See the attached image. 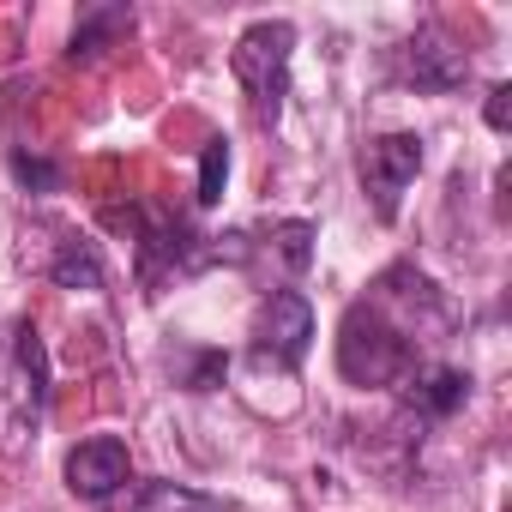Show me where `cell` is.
<instances>
[{
	"label": "cell",
	"mask_w": 512,
	"mask_h": 512,
	"mask_svg": "<svg viewBox=\"0 0 512 512\" xmlns=\"http://www.w3.org/2000/svg\"><path fill=\"white\" fill-rule=\"evenodd\" d=\"M127 223H133V235H139V278H145V284H157L163 272H181V266H199V260H205V253H199V235H193L181 217L157 211V205H133Z\"/></svg>",
	"instance_id": "obj_5"
},
{
	"label": "cell",
	"mask_w": 512,
	"mask_h": 512,
	"mask_svg": "<svg viewBox=\"0 0 512 512\" xmlns=\"http://www.w3.org/2000/svg\"><path fill=\"white\" fill-rule=\"evenodd\" d=\"M404 79H410L416 91H458V85L470 79V55L452 49V43L428 25V31H416V37L404 43Z\"/></svg>",
	"instance_id": "obj_7"
},
{
	"label": "cell",
	"mask_w": 512,
	"mask_h": 512,
	"mask_svg": "<svg viewBox=\"0 0 512 512\" xmlns=\"http://www.w3.org/2000/svg\"><path fill=\"white\" fill-rule=\"evenodd\" d=\"M127 482H133V452H127V440L97 434V440H79V446L67 452V488H73V494L109 506Z\"/></svg>",
	"instance_id": "obj_6"
},
{
	"label": "cell",
	"mask_w": 512,
	"mask_h": 512,
	"mask_svg": "<svg viewBox=\"0 0 512 512\" xmlns=\"http://www.w3.org/2000/svg\"><path fill=\"white\" fill-rule=\"evenodd\" d=\"M290 55H296V25H284V19L247 25L241 43H235V55H229V67H235V79H241V91H247L253 121H260V127H272V121L284 115V97H290Z\"/></svg>",
	"instance_id": "obj_2"
},
{
	"label": "cell",
	"mask_w": 512,
	"mask_h": 512,
	"mask_svg": "<svg viewBox=\"0 0 512 512\" xmlns=\"http://www.w3.org/2000/svg\"><path fill=\"white\" fill-rule=\"evenodd\" d=\"M314 344V308L302 290H272L260 308V326H253V356L272 368H302Z\"/></svg>",
	"instance_id": "obj_3"
},
{
	"label": "cell",
	"mask_w": 512,
	"mask_h": 512,
	"mask_svg": "<svg viewBox=\"0 0 512 512\" xmlns=\"http://www.w3.org/2000/svg\"><path fill=\"white\" fill-rule=\"evenodd\" d=\"M404 398H410L416 416L446 422L452 410H464V398H470V374H464V368H422V374L404 380Z\"/></svg>",
	"instance_id": "obj_9"
},
{
	"label": "cell",
	"mask_w": 512,
	"mask_h": 512,
	"mask_svg": "<svg viewBox=\"0 0 512 512\" xmlns=\"http://www.w3.org/2000/svg\"><path fill=\"white\" fill-rule=\"evenodd\" d=\"M482 121H488L494 133H506V127H512V85H494V91H488V109H482Z\"/></svg>",
	"instance_id": "obj_16"
},
{
	"label": "cell",
	"mask_w": 512,
	"mask_h": 512,
	"mask_svg": "<svg viewBox=\"0 0 512 512\" xmlns=\"http://www.w3.org/2000/svg\"><path fill=\"white\" fill-rule=\"evenodd\" d=\"M416 169H422V139L416 133H380V139L362 145V187L374 199V217H386V223L398 217V199L416 181Z\"/></svg>",
	"instance_id": "obj_4"
},
{
	"label": "cell",
	"mask_w": 512,
	"mask_h": 512,
	"mask_svg": "<svg viewBox=\"0 0 512 512\" xmlns=\"http://www.w3.org/2000/svg\"><path fill=\"white\" fill-rule=\"evenodd\" d=\"M223 175H229V145L223 139H211L205 145V157H199V205H217V193H223Z\"/></svg>",
	"instance_id": "obj_13"
},
{
	"label": "cell",
	"mask_w": 512,
	"mask_h": 512,
	"mask_svg": "<svg viewBox=\"0 0 512 512\" xmlns=\"http://www.w3.org/2000/svg\"><path fill=\"white\" fill-rule=\"evenodd\" d=\"M13 175L31 187V193H55L61 187V169L49 157H31V151H13Z\"/></svg>",
	"instance_id": "obj_15"
},
{
	"label": "cell",
	"mask_w": 512,
	"mask_h": 512,
	"mask_svg": "<svg viewBox=\"0 0 512 512\" xmlns=\"http://www.w3.org/2000/svg\"><path fill=\"white\" fill-rule=\"evenodd\" d=\"M13 386H19L25 416H43L49 410V356H43V338H37L31 320L13 332Z\"/></svg>",
	"instance_id": "obj_10"
},
{
	"label": "cell",
	"mask_w": 512,
	"mask_h": 512,
	"mask_svg": "<svg viewBox=\"0 0 512 512\" xmlns=\"http://www.w3.org/2000/svg\"><path fill=\"white\" fill-rule=\"evenodd\" d=\"M49 278H55L61 290H103V260H97V241L67 235V241H61V253H55V266H49Z\"/></svg>",
	"instance_id": "obj_12"
},
{
	"label": "cell",
	"mask_w": 512,
	"mask_h": 512,
	"mask_svg": "<svg viewBox=\"0 0 512 512\" xmlns=\"http://www.w3.org/2000/svg\"><path fill=\"white\" fill-rule=\"evenodd\" d=\"M338 374L350 386H398L416 374V338L380 302H356L338 326Z\"/></svg>",
	"instance_id": "obj_1"
},
{
	"label": "cell",
	"mask_w": 512,
	"mask_h": 512,
	"mask_svg": "<svg viewBox=\"0 0 512 512\" xmlns=\"http://www.w3.org/2000/svg\"><path fill=\"white\" fill-rule=\"evenodd\" d=\"M133 31V7H121V0H109V7H91L79 13V31L67 43V61H97L103 49H115V37Z\"/></svg>",
	"instance_id": "obj_11"
},
{
	"label": "cell",
	"mask_w": 512,
	"mask_h": 512,
	"mask_svg": "<svg viewBox=\"0 0 512 512\" xmlns=\"http://www.w3.org/2000/svg\"><path fill=\"white\" fill-rule=\"evenodd\" d=\"M278 253L290 272H308L314 266V223H278Z\"/></svg>",
	"instance_id": "obj_14"
},
{
	"label": "cell",
	"mask_w": 512,
	"mask_h": 512,
	"mask_svg": "<svg viewBox=\"0 0 512 512\" xmlns=\"http://www.w3.org/2000/svg\"><path fill=\"white\" fill-rule=\"evenodd\" d=\"M109 512H229L217 494H199V488H187V482H163V476H151V482H127L115 500H109Z\"/></svg>",
	"instance_id": "obj_8"
}]
</instances>
